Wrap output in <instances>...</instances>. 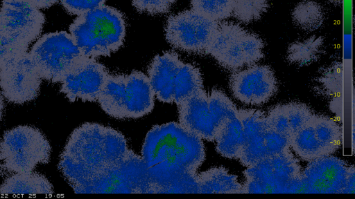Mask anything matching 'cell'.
<instances>
[{"instance_id":"obj_1","label":"cell","mask_w":355,"mask_h":199,"mask_svg":"<svg viewBox=\"0 0 355 199\" xmlns=\"http://www.w3.org/2000/svg\"><path fill=\"white\" fill-rule=\"evenodd\" d=\"M141 158L154 193H199L196 176L205 160V145L180 123L154 126L145 138Z\"/></svg>"},{"instance_id":"obj_2","label":"cell","mask_w":355,"mask_h":199,"mask_svg":"<svg viewBox=\"0 0 355 199\" xmlns=\"http://www.w3.org/2000/svg\"><path fill=\"white\" fill-rule=\"evenodd\" d=\"M133 152L121 132L86 122L71 133L58 169L74 190L88 179L118 167Z\"/></svg>"},{"instance_id":"obj_3","label":"cell","mask_w":355,"mask_h":199,"mask_svg":"<svg viewBox=\"0 0 355 199\" xmlns=\"http://www.w3.org/2000/svg\"><path fill=\"white\" fill-rule=\"evenodd\" d=\"M69 29L82 55L96 58L119 50L125 40L126 23L121 11L104 4L77 16Z\"/></svg>"},{"instance_id":"obj_4","label":"cell","mask_w":355,"mask_h":199,"mask_svg":"<svg viewBox=\"0 0 355 199\" xmlns=\"http://www.w3.org/2000/svg\"><path fill=\"white\" fill-rule=\"evenodd\" d=\"M147 73L155 95L162 102L178 105L203 88L200 69L182 61L175 52L156 55Z\"/></svg>"},{"instance_id":"obj_5","label":"cell","mask_w":355,"mask_h":199,"mask_svg":"<svg viewBox=\"0 0 355 199\" xmlns=\"http://www.w3.org/2000/svg\"><path fill=\"white\" fill-rule=\"evenodd\" d=\"M51 146L37 128L21 125L6 131L0 141V174L33 171L38 164H47Z\"/></svg>"},{"instance_id":"obj_6","label":"cell","mask_w":355,"mask_h":199,"mask_svg":"<svg viewBox=\"0 0 355 199\" xmlns=\"http://www.w3.org/2000/svg\"><path fill=\"white\" fill-rule=\"evenodd\" d=\"M264 44L257 35L233 22L218 23L209 47L211 55L223 68L238 70L263 57Z\"/></svg>"},{"instance_id":"obj_7","label":"cell","mask_w":355,"mask_h":199,"mask_svg":"<svg viewBox=\"0 0 355 199\" xmlns=\"http://www.w3.org/2000/svg\"><path fill=\"white\" fill-rule=\"evenodd\" d=\"M301 172L300 160L291 149L267 157L243 171L241 193H288Z\"/></svg>"},{"instance_id":"obj_8","label":"cell","mask_w":355,"mask_h":199,"mask_svg":"<svg viewBox=\"0 0 355 199\" xmlns=\"http://www.w3.org/2000/svg\"><path fill=\"white\" fill-rule=\"evenodd\" d=\"M29 55L41 77L52 83L61 82L83 56L66 31L44 34L33 46Z\"/></svg>"},{"instance_id":"obj_9","label":"cell","mask_w":355,"mask_h":199,"mask_svg":"<svg viewBox=\"0 0 355 199\" xmlns=\"http://www.w3.org/2000/svg\"><path fill=\"white\" fill-rule=\"evenodd\" d=\"M76 193H154L153 182L141 156L135 152L111 171L94 176Z\"/></svg>"},{"instance_id":"obj_10","label":"cell","mask_w":355,"mask_h":199,"mask_svg":"<svg viewBox=\"0 0 355 199\" xmlns=\"http://www.w3.org/2000/svg\"><path fill=\"white\" fill-rule=\"evenodd\" d=\"M218 22L193 10L171 15L165 26V37L173 48L189 53L206 54Z\"/></svg>"},{"instance_id":"obj_11","label":"cell","mask_w":355,"mask_h":199,"mask_svg":"<svg viewBox=\"0 0 355 199\" xmlns=\"http://www.w3.org/2000/svg\"><path fill=\"white\" fill-rule=\"evenodd\" d=\"M342 130L338 122L325 115L313 114L290 140L295 155L309 162L333 154L342 141Z\"/></svg>"},{"instance_id":"obj_12","label":"cell","mask_w":355,"mask_h":199,"mask_svg":"<svg viewBox=\"0 0 355 199\" xmlns=\"http://www.w3.org/2000/svg\"><path fill=\"white\" fill-rule=\"evenodd\" d=\"M42 77L29 53L7 62L0 68V88L8 101L22 104L39 95Z\"/></svg>"},{"instance_id":"obj_13","label":"cell","mask_w":355,"mask_h":199,"mask_svg":"<svg viewBox=\"0 0 355 199\" xmlns=\"http://www.w3.org/2000/svg\"><path fill=\"white\" fill-rule=\"evenodd\" d=\"M229 86L233 96L247 105H262L277 93V81L272 68L267 65L253 64L234 71Z\"/></svg>"},{"instance_id":"obj_14","label":"cell","mask_w":355,"mask_h":199,"mask_svg":"<svg viewBox=\"0 0 355 199\" xmlns=\"http://www.w3.org/2000/svg\"><path fill=\"white\" fill-rule=\"evenodd\" d=\"M110 73L95 58L83 56L61 81L60 92L70 102H96Z\"/></svg>"},{"instance_id":"obj_15","label":"cell","mask_w":355,"mask_h":199,"mask_svg":"<svg viewBox=\"0 0 355 199\" xmlns=\"http://www.w3.org/2000/svg\"><path fill=\"white\" fill-rule=\"evenodd\" d=\"M349 169L345 160L331 155L309 161L301 172L304 193H343Z\"/></svg>"},{"instance_id":"obj_16","label":"cell","mask_w":355,"mask_h":199,"mask_svg":"<svg viewBox=\"0 0 355 199\" xmlns=\"http://www.w3.org/2000/svg\"><path fill=\"white\" fill-rule=\"evenodd\" d=\"M180 124L202 139L214 142L217 129L209 108L208 94L204 88L177 105Z\"/></svg>"},{"instance_id":"obj_17","label":"cell","mask_w":355,"mask_h":199,"mask_svg":"<svg viewBox=\"0 0 355 199\" xmlns=\"http://www.w3.org/2000/svg\"><path fill=\"white\" fill-rule=\"evenodd\" d=\"M155 95L146 74L134 70L126 75L123 96L124 119H137L150 113L154 108Z\"/></svg>"},{"instance_id":"obj_18","label":"cell","mask_w":355,"mask_h":199,"mask_svg":"<svg viewBox=\"0 0 355 199\" xmlns=\"http://www.w3.org/2000/svg\"><path fill=\"white\" fill-rule=\"evenodd\" d=\"M290 149V140L268 127L245 139L239 160L248 167L267 157Z\"/></svg>"},{"instance_id":"obj_19","label":"cell","mask_w":355,"mask_h":199,"mask_svg":"<svg viewBox=\"0 0 355 199\" xmlns=\"http://www.w3.org/2000/svg\"><path fill=\"white\" fill-rule=\"evenodd\" d=\"M53 188L42 174L33 171L14 173L0 185V194H52Z\"/></svg>"},{"instance_id":"obj_20","label":"cell","mask_w":355,"mask_h":199,"mask_svg":"<svg viewBox=\"0 0 355 199\" xmlns=\"http://www.w3.org/2000/svg\"><path fill=\"white\" fill-rule=\"evenodd\" d=\"M199 193H241L242 184L236 175L223 167H212L197 173Z\"/></svg>"},{"instance_id":"obj_21","label":"cell","mask_w":355,"mask_h":199,"mask_svg":"<svg viewBox=\"0 0 355 199\" xmlns=\"http://www.w3.org/2000/svg\"><path fill=\"white\" fill-rule=\"evenodd\" d=\"M126 75L109 74L98 97L102 110L109 116L124 119L123 95Z\"/></svg>"},{"instance_id":"obj_22","label":"cell","mask_w":355,"mask_h":199,"mask_svg":"<svg viewBox=\"0 0 355 199\" xmlns=\"http://www.w3.org/2000/svg\"><path fill=\"white\" fill-rule=\"evenodd\" d=\"M216 149L222 156L238 159L245 143L242 124L237 117L226 121L216 138Z\"/></svg>"},{"instance_id":"obj_23","label":"cell","mask_w":355,"mask_h":199,"mask_svg":"<svg viewBox=\"0 0 355 199\" xmlns=\"http://www.w3.org/2000/svg\"><path fill=\"white\" fill-rule=\"evenodd\" d=\"M291 17L296 26L306 31L318 29L324 20L322 6L313 0H303L291 12Z\"/></svg>"},{"instance_id":"obj_24","label":"cell","mask_w":355,"mask_h":199,"mask_svg":"<svg viewBox=\"0 0 355 199\" xmlns=\"http://www.w3.org/2000/svg\"><path fill=\"white\" fill-rule=\"evenodd\" d=\"M322 45V37L318 36L295 41L288 48L287 59L300 66L309 65L320 57Z\"/></svg>"},{"instance_id":"obj_25","label":"cell","mask_w":355,"mask_h":199,"mask_svg":"<svg viewBox=\"0 0 355 199\" xmlns=\"http://www.w3.org/2000/svg\"><path fill=\"white\" fill-rule=\"evenodd\" d=\"M208 102L218 133L226 121L236 117L237 108L233 102L222 91L216 88L212 89L208 94Z\"/></svg>"},{"instance_id":"obj_26","label":"cell","mask_w":355,"mask_h":199,"mask_svg":"<svg viewBox=\"0 0 355 199\" xmlns=\"http://www.w3.org/2000/svg\"><path fill=\"white\" fill-rule=\"evenodd\" d=\"M234 0H191V10L216 22L232 15Z\"/></svg>"},{"instance_id":"obj_27","label":"cell","mask_w":355,"mask_h":199,"mask_svg":"<svg viewBox=\"0 0 355 199\" xmlns=\"http://www.w3.org/2000/svg\"><path fill=\"white\" fill-rule=\"evenodd\" d=\"M269 6L268 0H234L232 15L248 23L261 19Z\"/></svg>"},{"instance_id":"obj_28","label":"cell","mask_w":355,"mask_h":199,"mask_svg":"<svg viewBox=\"0 0 355 199\" xmlns=\"http://www.w3.org/2000/svg\"><path fill=\"white\" fill-rule=\"evenodd\" d=\"M282 105L288 119L291 138L313 113L307 105L302 103L289 102Z\"/></svg>"},{"instance_id":"obj_29","label":"cell","mask_w":355,"mask_h":199,"mask_svg":"<svg viewBox=\"0 0 355 199\" xmlns=\"http://www.w3.org/2000/svg\"><path fill=\"white\" fill-rule=\"evenodd\" d=\"M320 82L327 94L338 96L342 93L343 67L336 63L328 67L320 77Z\"/></svg>"},{"instance_id":"obj_30","label":"cell","mask_w":355,"mask_h":199,"mask_svg":"<svg viewBox=\"0 0 355 199\" xmlns=\"http://www.w3.org/2000/svg\"><path fill=\"white\" fill-rule=\"evenodd\" d=\"M268 127L291 140L289 124L282 104L272 107L266 115Z\"/></svg>"},{"instance_id":"obj_31","label":"cell","mask_w":355,"mask_h":199,"mask_svg":"<svg viewBox=\"0 0 355 199\" xmlns=\"http://www.w3.org/2000/svg\"><path fill=\"white\" fill-rule=\"evenodd\" d=\"M176 0H132V6L139 12L159 15L168 12Z\"/></svg>"},{"instance_id":"obj_32","label":"cell","mask_w":355,"mask_h":199,"mask_svg":"<svg viewBox=\"0 0 355 199\" xmlns=\"http://www.w3.org/2000/svg\"><path fill=\"white\" fill-rule=\"evenodd\" d=\"M65 10L79 16L104 5L106 0H60Z\"/></svg>"},{"instance_id":"obj_33","label":"cell","mask_w":355,"mask_h":199,"mask_svg":"<svg viewBox=\"0 0 355 199\" xmlns=\"http://www.w3.org/2000/svg\"><path fill=\"white\" fill-rule=\"evenodd\" d=\"M354 167L349 166V169L346 180L345 187L343 193H355V177Z\"/></svg>"},{"instance_id":"obj_34","label":"cell","mask_w":355,"mask_h":199,"mask_svg":"<svg viewBox=\"0 0 355 199\" xmlns=\"http://www.w3.org/2000/svg\"><path fill=\"white\" fill-rule=\"evenodd\" d=\"M37 8H48L59 0H25Z\"/></svg>"},{"instance_id":"obj_35","label":"cell","mask_w":355,"mask_h":199,"mask_svg":"<svg viewBox=\"0 0 355 199\" xmlns=\"http://www.w3.org/2000/svg\"><path fill=\"white\" fill-rule=\"evenodd\" d=\"M3 110H4V101H3V96L0 93V122L1 120Z\"/></svg>"},{"instance_id":"obj_36","label":"cell","mask_w":355,"mask_h":199,"mask_svg":"<svg viewBox=\"0 0 355 199\" xmlns=\"http://www.w3.org/2000/svg\"><path fill=\"white\" fill-rule=\"evenodd\" d=\"M331 3L334 4H339L342 0H329Z\"/></svg>"}]
</instances>
